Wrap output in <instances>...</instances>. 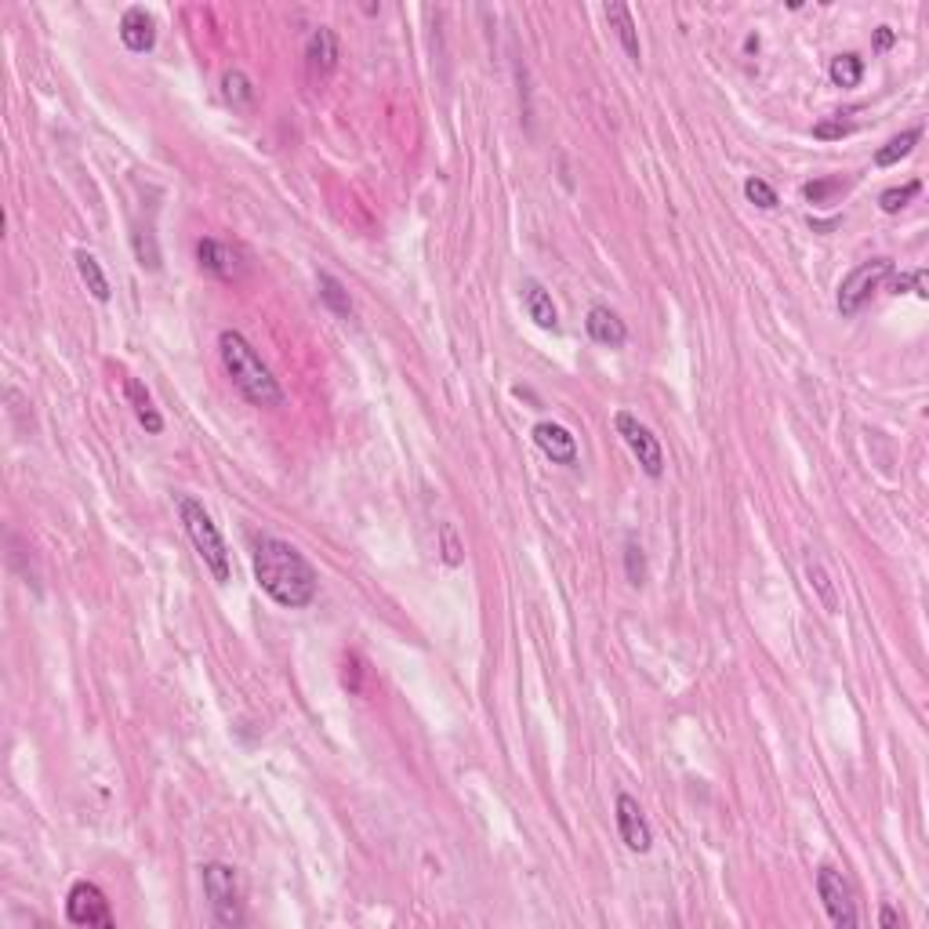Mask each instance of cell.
Masks as SVG:
<instances>
[{
	"label": "cell",
	"mask_w": 929,
	"mask_h": 929,
	"mask_svg": "<svg viewBox=\"0 0 929 929\" xmlns=\"http://www.w3.org/2000/svg\"><path fill=\"white\" fill-rule=\"evenodd\" d=\"M255 581L265 596L273 599L276 607L284 610H305L313 607L316 592H320V574L309 559L280 538H258L255 541Z\"/></svg>",
	"instance_id": "6da1fadb"
},
{
	"label": "cell",
	"mask_w": 929,
	"mask_h": 929,
	"mask_svg": "<svg viewBox=\"0 0 929 929\" xmlns=\"http://www.w3.org/2000/svg\"><path fill=\"white\" fill-rule=\"evenodd\" d=\"M218 356H222V367L229 374V382L236 385V392L244 396L247 403L255 407H280L284 403V389L273 378L269 363L255 353V345L247 342L240 331H222L218 334Z\"/></svg>",
	"instance_id": "7a4b0ae2"
},
{
	"label": "cell",
	"mask_w": 929,
	"mask_h": 929,
	"mask_svg": "<svg viewBox=\"0 0 929 929\" xmlns=\"http://www.w3.org/2000/svg\"><path fill=\"white\" fill-rule=\"evenodd\" d=\"M175 509H178V519H182V527H186L189 541H193L196 556L204 559V567L215 574L218 585H225V581L233 577L229 545H225L222 530H218V523L211 519V512L204 509V501H196L193 494H178Z\"/></svg>",
	"instance_id": "3957f363"
},
{
	"label": "cell",
	"mask_w": 929,
	"mask_h": 929,
	"mask_svg": "<svg viewBox=\"0 0 929 929\" xmlns=\"http://www.w3.org/2000/svg\"><path fill=\"white\" fill-rule=\"evenodd\" d=\"M897 273L890 258H871V262H861L857 269L846 273V280L839 284V294H835V305H839L842 316H857L864 305L875 298V294L886 287V280Z\"/></svg>",
	"instance_id": "277c9868"
},
{
	"label": "cell",
	"mask_w": 929,
	"mask_h": 929,
	"mask_svg": "<svg viewBox=\"0 0 929 929\" xmlns=\"http://www.w3.org/2000/svg\"><path fill=\"white\" fill-rule=\"evenodd\" d=\"M200 879H204V893L211 900L218 926H244V900H240L236 868H229L222 861H211L200 868Z\"/></svg>",
	"instance_id": "5b68a950"
},
{
	"label": "cell",
	"mask_w": 929,
	"mask_h": 929,
	"mask_svg": "<svg viewBox=\"0 0 929 929\" xmlns=\"http://www.w3.org/2000/svg\"><path fill=\"white\" fill-rule=\"evenodd\" d=\"M614 429H617V436L625 440V447L636 454L639 469H643L650 480H661V476H665V450H661V440H657L654 432L628 411L614 414Z\"/></svg>",
	"instance_id": "8992f818"
},
{
	"label": "cell",
	"mask_w": 929,
	"mask_h": 929,
	"mask_svg": "<svg viewBox=\"0 0 929 929\" xmlns=\"http://www.w3.org/2000/svg\"><path fill=\"white\" fill-rule=\"evenodd\" d=\"M66 919L73 922V926L113 929V911H109V900H106V893H102V886H95V882H88V879L73 882L66 897Z\"/></svg>",
	"instance_id": "52a82bcc"
},
{
	"label": "cell",
	"mask_w": 929,
	"mask_h": 929,
	"mask_svg": "<svg viewBox=\"0 0 929 929\" xmlns=\"http://www.w3.org/2000/svg\"><path fill=\"white\" fill-rule=\"evenodd\" d=\"M196 262H200V269H204L207 276H215V280H222V284H236V280H244L247 276L244 251L233 247V244H222V240H215V236L196 240Z\"/></svg>",
	"instance_id": "ba28073f"
},
{
	"label": "cell",
	"mask_w": 929,
	"mask_h": 929,
	"mask_svg": "<svg viewBox=\"0 0 929 929\" xmlns=\"http://www.w3.org/2000/svg\"><path fill=\"white\" fill-rule=\"evenodd\" d=\"M817 893H821V904H824V911H828V919L839 929H853L861 922L857 919V904H853V890H850V882L842 879V871H835V868L817 871Z\"/></svg>",
	"instance_id": "9c48e42d"
},
{
	"label": "cell",
	"mask_w": 929,
	"mask_h": 929,
	"mask_svg": "<svg viewBox=\"0 0 929 929\" xmlns=\"http://www.w3.org/2000/svg\"><path fill=\"white\" fill-rule=\"evenodd\" d=\"M534 443H538V450L545 454L552 465H577L581 461V450H577V440L574 432L567 429V425H559V421H538L534 425Z\"/></svg>",
	"instance_id": "30bf717a"
},
{
	"label": "cell",
	"mask_w": 929,
	"mask_h": 929,
	"mask_svg": "<svg viewBox=\"0 0 929 929\" xmlns=\"http://www.w3.org/2000/svg\"><path fill=\"white\" fill-rule=\"evenodd\" d=\"M614 817H617V832H621V842H625L632 853H646L650 846H654V832H650V824H646L643 810H639V802L632 799V795H617L614 802Z\"/></svg>",
	"instance_id": "8fae6325"
},
{
	"label": "cell",
	"mask_w": 929,
	"mask_h": 929,
	"mask_svg": "<svg viewBox=\"0 0 929 929\" xmlns=\"http://www.w3.org/2000/svg\"><path fill=\"white\" fill-rule=\"evenodd\" d=\"M338 59H342V44H338V33L331 26H316L305 40V66H309V77L313 80H327L338 69Z\"/></svg>",
	"instance_id": "7c38bea8"
},
{
	"label": "cell",
	"mask_w": 929,
	"mask_h": 929,
	"mask_svg": "<svg viewBox=\"0 0 929 929\" xmlns=\"http://www.w3.org/2000/svg\"><path fill=\"white\" fill-rule=\"evenodd\" d=\"M120 40H124V48L135 51V55H146V51H153V44H157V22H153V15H149L146 8H128L124 15H120Z\"/></svg>",
	"instance_id": "4fadbf2b"
},
{
	"label": "cell",
	"mask_w": 929,
	"mask_h": 929,
	"mask_svg": "<svg viewBox=\"0 0 929 929\" xmlns=\"http://www.w3.org/2000/svg\"><path fill=\"white\" fill-rule=\"evenodd\" d=\"M585 331H588V338H592V342L607 345V349H621V345L628 342L625 320H621L614 309H607V305H592V309H588Z\"/></svg>",
	"instance_id": "5bb4252c"
},
{
	"label": "cell",
	"mask_w": 929,
	"mask_h": 929,
	"mask_svg": "<svg viewBox=\"0 0 929 929\" xmlns=\"http://www.w3.org/2000/svg\"><path fill=\"white\" fill-rule=\"evenodd\" d=\"M523 309H527V316L538 323L541 331H552V334L559 331V309H556V302H552V294H548L538 280H527V284H523Z\"/></svg>",
	"instance_id": "9a60e30c"
},
{
	"label": "cell",
	"mask_w": 929,
	"mask_h": 929,
	"mask_svg": "<svg viewBox=\"0 0 929 929\" xmlns=\"http://www.w3.org/2000/svg\"><path fill=\"white\" fill-rule=\"evenodd\" d=\"M124 396H128L131 411H135L138 425L149 432V436H160L164 432V418H160V411L153 407V400H149L146 385L138 382V378H124Z\"/></svg>",
	"instance_id": "2e32d148"
},
{
	"label": "cell",
	"mask_w": 929,
	"mask_h": 929,
	"mask_svg": "<svg viewBox=\"0 0 929 929\" xmlns=\"http://www.w3.org/2000/svg\"><path fill=\"white\" fill-rule=\"evenodd\" d=\"M603 15H607V22L617 30V40H621L625 55L639 66V62H643V48H639V33H636V19H632V8H628V4H607Z\"/></svg>",
	"instance_id": "e0dca14e"
},
{
	"label": "cell",
	"mask_w": 929,
	"mask_h": 929,
	"mask_svg": "<svg viewBox=\"0 0 929 929\" xmlns=\"http://www.w3.org/2000/svg\"><path fill=\"white\" fill-rule=\"evenodd\" d=\"M316 287H320V302L327 305L334 316L353 320V298H349V291H345V284L338 280V276L320 273V276H316Z\"/></svg>",
	"instance_id": "ac0fdd59"
},
{
	"label": "cell",
	"mask_w": 929,
	"mask_h": 929,
	"mask_svg": "<svg viewBox=\"0 0 929 929\" xmlns=\"http://www.w3.org/2000/svg\"><path fill=\"white\" fill-rule=\"evenodd\" d=\"M922 142V128H908L900 131V135H893L886 146L875 153V167H897L904 157H911L915 153V146Z\"/></svg>",
	"instance_id": "d6986e66"
},
{
	"label": "cell",
	"mask_w": 929,
	"mask_h": 929,
	"mask_svg": "<svg viewBox=\"0 0 929 929\" xmlns=\"http://www.w3.org/2000/svg\"><path fill=\"white\" fill-rule=\"evenodd\" d=\"M222 95L225 102L233 109H251L255 106V84H251V77H247L244 69H229L222 77Z\"/></svg>",
	"instance_id": "ffe728a7"
},
{
	"label": "cell",
	"mask_w": 929,
	"mask_h": 929,
	"mask_svg": "<svg viewBox=\"0 0 929 929\" xmlns=\"http://www.w3.org/2000/svg\"><path fill=\"white\" fill-rule=\"evenodd\" d=\"M77 273H80V280L88 284L95 302H109V294L113 291H109L106 273H102V265H98V258L91 255V251H77Z\"/></svg>",
	"instance_id": "44dd1931"
},
{
	"label": "cell",
	"mask_w": 929,
	"mask_h": 929,
	"mask_svg": "<svg viewBox=\"0 0 929 929\" xmlns=\"http://www.w3.org/2000/svg\"><path fill=\"white\" fill-rule=\"evenodd\" d=\"M828 77H832L835 88H857L864 80V59L861 55H853V51L835 55L832 66H828Z\"/></svg>",
	"instance_id": "7402d4cb"
},
{
	"label": "cell",
	"mask_w": 929,
	"mask_h": 929,
	"mask_svg": "<svg viewBox=\"0 0 929 929\" xmlns=\"http://www.w3.org/2000/svg\"><path fill=\"white\" fill-rule=\"evenodd\" d=\"M806 577H810V588H817L824 610H828V614H839V596H835V585H832V577H828V570H824L821 563H806Z\"/></svg>",
	"instance_id": "603a6c76"
},
{
	"label": "cell",
	"mask_w": 929,
	"mask_h": 929,
	"mask_svg": "<svg viewBox=\"0 0 929 929\" xmlns=\"http://www.w3.org/2000/svg\"><path fill=\"white\" fill-rule=\"evenodd\" d=\"M919 193H922V182L919 178H911V182H904V186L886 189V193L879 196V207L886 211V215H897V211H904V207H908Z\"/></svg>",
	"instance_id": "cb8c5ba5"
},
{
	"label": "cell",
	"mask_w": 929,
	"mask_h": 929,
	"mask_svg": "<svg viewBox=\"0 0 929 929\" xmlns=\"http://www.w3.org/2000/svg\"><path fill=\"white\" fill-rule=\"evenodd\" d=\"M440 552L447 567H461L465 563V541L458 538L454 523H440Z\"/></svg>",
	"instance_id": "d4e9b609"
},
{
	"label": "cell",
	"mask_w": 929,
	"mask_h": 929,
	"mask_svg": "<svg viewBox=\"0 0 929 929\" xmlns=\"http://www.w3.org/2000/svg\"><path fill=\"white\" fill-rule=\"evenodd\" d=\"M744 196H748V204L763 207V211H773V207H777V189H773L770 182H763V178H748V182H744Z\"/></svg>",
	"instance_id": "484cf974"
},
{
	"label": "cell",
	"mask_w": 929,
	"mask_h": 929,
	"mask_svg": "<svg viewBox=\"0 0 929 929\" xmlns=\"http://www.w3.org/2000/svg\"><path fill=\"white\" fill-rule=\"evenodd\" d=\"M625 574L636 588L646 585V556L636 541H625Z\"/></svg>",
	"instance_id": "4316f807"
},
{
	"label": "cell",
	"mask_w": 929,
	"mask_h": 929,
	"mask_svg": "<svg viewBox=\"0 0 929 929\" xmlns=\"http://www.w3.org/2000/svg\"><path fill=\"white\" fill-rule=\"evenodd\" d=\"M842 189V178H817V182H806L802 186V196L810 200V204H828V196L839 193Z\"/></svg>",
	"instance_id": "83f0119b"
},
{
	"label": "cell",
	"mask_w": 929,
	"mask_h": 929,
	"mask_svg": "<svg viewBox=\"0 0 929 929\" xmlns=\"http://www.w3.org/2000/svg\"><path fill=\"white\" fill-rule=\"evenodd\" d=\"M363 661L356 654H349L345 657V672H342V686L349 690V694H363Z\"/></svg>",
	"instance_id": "f1b7e54d"
},
{
	"label": "cell",
	"mask_w": 929,
	"mask_h": 929,
	"mask_svg": "<svg viewBox=\"0 0 929 929\" xmlns=\"http://www.w3.org/2000/svg\"><path fill=\"white\" fill-rule=\"evenodd\" d=\"M853 135V124L850 120H821L817 128H813V138H821V142H832V138H846Z\"/></svg>",
	"instance_id": "f546056e"
},
{
	"label": "cell",
	"mask_w": 929,
	"mask_h": 929,
	"mask_svg": "<svg viewBox=\"0 0 929 929\" xmlns=\"http://www.w3.org/2000/svg\"><path fill=\"white\" fill-rule=\"evenodd\" d=\"M893 40H897V33H893L890 26H879V30H875V48L879 51L893 48Z\"/></svg>",
	"instance_id": "4dcf8cb0"
},
{
	"label": "cell",
	"mask_w": 929,
	"mask_h": 929,
	"mask_svg": "<svg viewBox=\"0 0 929 929\" xmlns=\"http://www.w3.org/2000/svg\"><path fill=\"white\" fill-rule=\"evenodd\" d=\"M879 922H882V926H886V929H893V926H900V915H897V911H893V908H882Z\"/></svg>",
	"instance_id": "1f68e13d"
}]
</instances>
